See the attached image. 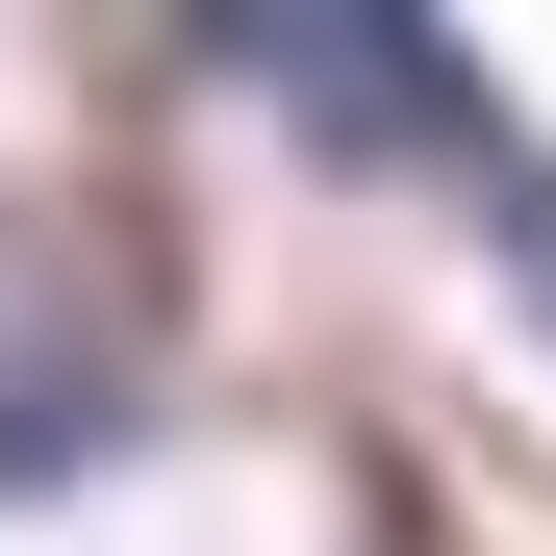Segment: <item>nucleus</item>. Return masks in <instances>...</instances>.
<instances>
[{"label":"nucleus","instance_id":"f257e3e1","mask_svg":"<svg viewBox=\"0 0 556 556\" xmlns=\"http://www.w3.org/2000/svg\"><path fill=\"white\" fill-rule=\"evenodd\" d=\"M127 430H152V354H127V304H102V278H76L26 203H0V506L102 481Z\"/></svg>","mask_w":556,"mask_h":556}]
</instances>
